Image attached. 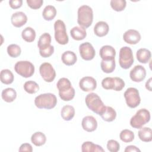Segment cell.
<instances>
[{"label": "cell", "mask_w": 152, "mask_h": 152, "mask_svg": "<svg viewBox=\"0 0 152 152\" xmlns=\"http://www.w3.org/2000/svg\"><path fill=\"white\" fill-rule=\"evenodd\" d=\"M46 141V135L42 132H36L31 137V142L36 146H42Z\"/></svg>", "instance_id": "cell-29"}, {"label": "cell", "mask_w": 152, "mask_h": 152, "mask_svg": "<svg viewBox=\"0 0 152 152\" xmlns=\"http://www.w3.org/2000/svg\"><path fill=\"white\" fill-rule=\"evenodd\" d=\"M56 87L59 90V96L64 101L71 100L75 96V90L72 87L70 81L66 78H60Z\"/></svg>", "instance_id": "cell-1"}, {"label": "cell", "mask_w": 152, "mask_h": 152, "mask_svg": "<svg viewBox=\"0 0 152 152\" xmlns=\"http://www.w3.org/2000/svg\"><path fill=\"white\" fill-rule=\"evenodd\" d=\"M85 102L89 109L99 115L104 112L106 107L100 97L94 93L88 94L85 98Z\"/></svg>", "instance_id": "cell-3"}, {"label": "cell", "mask_w": 152, "mask_h": 152, "mask_svg": "<svg viewBox=\"0 0 152 152\" xmlns=\"http://www.w3.org/2000/svg\"><path fill=\"white\" fill-rule=\"evenodd\" d=\"M107 148L110 152H117L120 149L119 143L114 140H110L107 143Z\"/></svg>", "instance_id": "cell-38"}, {"label": "cell", "mask_w": 152, "mask_h": 152, "mask_svg": "<svg viewBox=\"0 0 152 152\" xmlns=\"http://www.w3.org/2000/svg\"><path fill=\"white\" fill-rule=\"evenodd\" d=\"M81 125L84 130L87 132H93L97 127V122L93 116H86L83 118Z\"/></svg>", "instance_id": "cell-17"}, {"label": "cell", "mask_w": 152, "mask_h": 152, "mask_svg": "<svg viewBox=\"0 0 152 152\" xmlns=\"http://www.w3.org/2000/svg\"><path fill=\"white\" fill-rule=\"evenodd\" d=\"M11 21L14 27H21L27 23V17L23 12L17 11L12 15Z\"/></svg>", "instance_id": "cell-18"}, {"label": "cell", "mask_w": 152, "mask_h": 152, "mask_svg": "<svg viewBox=\"0 0 152 152\" xmlns=\"http://www.w3.org/2000/svg\"><path fill=\"white\" fill-rule=\"evenodd\" d=\"M2 99L6 102H12L17 97L16 91L12 88H7L2 90L1 93Z\"/></svg>", "instance_id": "cell-26"}, {"label": "cell", "mask_w": 152, "mask_h": 152, "mask_svg": "<svg viewBox=\"0 0 152 152\" xmlns=\"http://www.w3.org/2000/svg\"><path fill=\"white\" fill-rule=\"evenodd\" d=\"M120 66L125 69L129 68L134 63V56L132 49L128 46L121 48L119 55Z\"/></svg>", "instance_id": "cell-7"}, {"label": "cell", "mask_w": 152, "mask_h": 152, "mask_svg": "<svg viewBox=\"0 0 152 152\" xmlns=\"http://www.w3.org/2000/svg\"><path fill=\"white\" fill-rule=\"evenodd\" d=\"M56 15V10L55 7L52 5H47L44 8L42 12V16L46 21H50L53 20Z\"/></svg>", "instance_id": "cell-31"}, {"label": "cell", "mask_w": 152, "mask_h": 152, "mask_svg": "<svg viewBox=\"0 0 152 152\" xmlns=\"http://www.w3.org/2000/svg\"><path fill=\"white\" fill-rule=\"evenodd\" d=\"M124 40L130 45H135L141 40V34L136 30L129 29L126 31L123 35Z\"/></svg>", "instance_id": "cell-16"}, {"label": "cell", "mask_w": 152, "mask_h": 152, "mask_svg": "<svg viewBox=\"0 0 152 152\" xmlns=\"http://www.w3.org/2000/svg\"><path fill=\"white\" fill-rule=\"evenodd\" d=\"M119 138L124 142H130L134 139V134L132 131L125 129L121 132Z\"/></svg>", "instance_id": "cell-35"}, {"label": "cell", "mask_w": 152, "mask_h": 152, "mask_svg": "<svg viewBox=\"0 0 152 152\" xmlns=\"http://www.w3.org/2000/svg\"><path fill=\"white\" fill-rule=\"evenodd\" d=\"M151 80L152 78H150L145 83V88L150 91H151Z\"/></svg>", "instance_id": "cell-43"}, {"label": "cell", "mask_w": 152, "mask_h": 152, "mask_svg": "<svg viewBox=\"0 0 152 152\" xmlns=\"http://www.w3.org/2000/svg\"><path fill=\"white\" fill-rule=\"evenodd\" d=\"M57 103V99L54 94L48 93L41 94L34 99V104L39 109H51L55 107Z\"/></svg>", "instance_id": "cell-4"}, {"label": "cell", "mask_w": 152, "mask_h": 152, "mask_svg": "<svg viewBox=\"0 0 152 152\" xmlns=\"http://www.w3.org/2000/svg\"><path fill=\"white\" fill-rule=\"evenodd\" d=\"M35 30L30 27H26L21 33L22 38L27 42H32L36 38Z\"/></svg>", "instance_id": "cell-32"}, {"label": "cell", "mask_w": 152, "mask_h": 152, "mask_svg": "<svg viewBox=\"0 0 152 152\" xmlns=\"http://www.w3.org/2000/svg\"><path fill=\"white\" fill-rule=\"evenodd\" d=\"M93 20L92 8L87 5H83L78 9V24L85 28L89 27Z\"/></svg>", "instance_id": "cell-2"}, {"label": "cell", "mask_w": 152, "mask_h": 152, "mask_svg": "<svg viewBox=\"0 0 152 152\" xmlns=\"http://www.w3.org/2000/svg\"><path fill=\"white\" fill-rule=\"evenodd\" d=\"M102 118L106 122H112L116 117V112L114 109L110 106H106L104 112L100 115Z\"/></svg>", "instance_id": "cell-28"}, {"label": "cell", "mask_w": 152, "mask_h": 152, "mask_svg": "<svg viewBox=\"0 0 152 152\" xmlns=\"http://www.w3.org/2000/svg\"><path fill=\"white\" fill-rule=\"evenodd\" d=\"M102 86L106 90L121 91L125 87V82L119 77H106L103 79Z\"/></svg>", "instance_id": "cell-11"}, {"label": "cell", "mask_w": 152, "mask_h": 152, "mask_svg": "<svg viewBox=\"0 0 152 152\" xmlns=\"http://www.w3.org/2000/svg\"><path fill=\"white\" fill-rule=\"evenodd\" d=\"M0 78L3 84H10L14 81V75L10 69H2L0 73Z\"/></svg>", "instance_id": "cell-33"}, {"label": "cell", "mask_w": 152, "mask_h": 152, "mask_svg": "<svg viewBox=\"0 0 152 152\" xmlns=\"http://www.w3.org/2000/svg\"><path fill=\"white\" fill-rule=\"evenodd\" d=\"M19 151H28L31 152L33 151V148L31 144L28 143H24L21 145L18 150Z\"/></svg>", "instance_id": "cell-41"}, {"label": "cell", "mask_w": 152, "mask_h": 152, "mask_svg": "<svg viewBox=\"0 0 152 152\" xmlns=\"http://www.w3.org/2000/svg\"><path fill=\"white\" fill-rule=\"evenodd\" d=\"M150 120V113L146 109L138 110L130 120L131 126L136 129L141 128Z\"/></svg>", "instance_id": "cell-6"}, {"label": "cell", "mask_w": 152, "mask_h": 152, "mask_svg": "<svg viewBox=\"0 0 152 152\" xmlns=\"http://www.w3.org/2000/svg\"><path fill=\"white\" fill-rule=\"evenodd\" d=\"M26 2L28 6L34 10L40 8L43 4V0H27Z\"/></svg>", "instance_id": "cell-39"}, {"label": "cell", "mask_w": 152, "mask_h": 152, "mask_svg": "<svg viewBox=\"0 0 152 152\" xmlns=\"http://www.w3.org/2000/svg\"><path fill=\"white\" fill-rule=\"evenodd\" d=\"M109 27L106 22L100 21L97 22L94 27V33L98 37H103L109 32Z\"/></svg>", "instance_id": "cell-20"}, {"label": "cell", "mask_w": 152, "mask_h": 152, "mask_svg": "<svg viewBox=\"0 0 152 152\" xmlns=\"http://www.w3.org/2000/svg\"><path fill=\"white\" fill-rule=\"evenodd\" d=\"M39 72L43 79L48 83L53 81L56 77L55 69L52 65L48 62H44L40 65Z\"/></svg>", "instance_id": "cell-12"}, {"label": "cell", "mask_w": 152, "mask_h": 152, "mask_svg": "<svg viewBox=\"0 0 152 152\" xmlns=\"http://www.w3.org/2000/svg\"><path fill=\"white\" fill-rule=\"evenodd\" d=\"M7 53L12 58H17L21 54L20 47L16 44H11L7 47Z\"/></svg>", "instance_id": "cell-36"}, {"label": "cell", "mask_w": 152, "mask_h": 152, "mask_svg": "<svg viewBox=\"0 0 152 152\" xmlns=\"http://www.w3.org/2000/svg\"><path fill=\"white\" fill-rule=\"evenodd\" d=\"M61 59L65 65L71 66L75 64L77 60V58L74 52L72 51L68 50L62 53Z\"/></svg>", "instance_id": "cell-22"}, {"label": "cell", "mask_w": 152, "mask_h": 152, "mask_svg": "<svg viewBox=\"0 0 152 152\" xmlns=\"http://www.w3.org/2000/svg\"><path fill=\"white\" fill-rule=\"evenodd\" d=\"M23 87L24 90L29 94H34L39 90V86L37 83L31 80L26 81Z\"/></svg>", "instance_id": "cell-34"}, {"label": "cell", "mask_w": 152, "mask_h": 152, "mask_svg": "<svg viewBox=\"0 0 152 152\" xmlns=\"http://www.w3.org/2000/svg\"><path fill=\"white\" fill-rule=\"evenodd\" d=\"M15 71L24 78L31 77L34 72V66L33 64L28 61H20L17 62L14 65Z\"/></svg>", "instance_id": "cell-9"}, {"label": "cell", "mask_w": 152, "mask_h": 152, "mask_svg": "<svg viewBox=\"0 0 152 152\" xmlns=\"http://www.w3.org/2000/svg\"><path fill=\"white\" fill-rule=\"evenodd\" d=\"M61 115L62 119L65 121H71L75 115V109L72 106L65 105L61 111Z\"/></svg>", "instance_id": "cell-25"}, {"label": "cell", "mask_w": 152, "mask_h": 152, "mask_svg": "<svg viewBox=\"0 0 152 152\" xmlns=\"http://www.w3.org/2000/svg\"><path fill=\"white\" fill-rule=\"evenodd\" d=\"M79 86L83 91H91L96 88L97 82L92 77H84L80 80L79 82Z\"/></svg>", "instance_id": "cell-15"}, {"label": "cell", "mask_w": 152, "mask_h": 152, "mask_svg": "<svg viewBox=\"0 0 152 152\" xmlns=\"http://www.w3.org/2000/svg\"><path fill=\"white\" fill-rule=\"evenodd\" d=\"M99 55L102 60L115 59L116 50L112 46L104 45L100 48Z\"/></svg>", "instance_id": "cell-19"}, {"label": "cell", "mask_w": 152, "mask_h": 152, "mask_svg": "<svg viewBox=\"0 0 152 152\" xmlns=\"http://www.w3.org/2000/svg\"><path fill=\"white\" fill-rule=\"evenodd\" d=\"M55 39L60 45H66L69 41L64 22L61 20H56L54 23Z\"/></svg>", "instance_id": "cell-8"}, {"label": "cell", "mask_w": 152, "mask_h": 152, "mask_svg": "<svg viewBox=\"0 0 152 152\" xmlns=\"http://www.w3.org/2000/svg\"><path fill=\"white\" fill-rule=\"evenodd\" d=\"M83 152H104V150L99 145L94 144L91 141L84 142L81 145Z\"/></svg>", "instance_id": "cell-23"}, {"label": "cell", "mask_w": 152, "mask_h": 152, "mask_svg": "<svg viewBox=\"0 0 152 152\" xmlns=\"http://www.w3.org/2000/svg\"><path fill=\"white\" fill-rule=\"evenodd\" d=\"M51 36L48 33L42 34L38 40L37 46L39 53L43 58H48L54 52V47L50 45Z\"/></svg>", "instance_id": "cell-5"}, {"label": "cell", "mask_w": 152, "mask_h": 152, "mask_svg": "<svg viewBox=\"0 0 152 152\" xmlns=\"http://www.w3.org/2000/svg\"><path fill=\"white\" fill-rule=\"evenodd\" d=\"M23 4L22 0H10L9 1L10 6L12 9H17L21 7Z\"/></svg>", "instance_id": "cell-40"}, {"label": "cell", "mask_w": 152, "mask_h": 152, "mask_svg": "<svg viewBox=\"0 0 152 152\" xmlns=\"http://www.w3.org/2000/svg\"><path fill=\"white\" fill-rule=\"evenodd\" d=\"M124 151H125V152H130V151H139L140 152V150L136 146L131 145L127 146L125 148Z\"/></svg>", "instance_id": "cell-42"}, {"label": "cell", "mask_w": 152, "mask_h": 152, "mask_svg": "<svg viewBox=\"0 0 152 152\" xmlns=\"http://www.w3.org/2000/svg\"><path fill=\"white\" fill-rule=\"evenodd\" d=\"M139 138L144 142H150L152 140L151 129L148 127L141 128L138 131Z\"/></svg>", "instance_id": "cell-30"}, {"label": "cell", "mask_w": 152, "mask_h": 152, "mask_svg": "<svg viewBox=\"0 0 152 152\" xmlns=\"http://www.w3.org/2000/svg\"><path fill=\"white\" fill-rule=\"evenodd\" d=\"M110 4L113 10L120 12L125 8L126 2L125 0H112Z\"/></svg>", "instance_id": "cell-37"}, {"label": "cell", "mask_w": 152, "mask_h": 152, "mask_svg": "<svg viewBox=\"0 0 152 152\" xmlns=\"http://www.w3.org/2000/svg\"><path fill=\"white\" fill-rule=\"evenodd\" d=\"M100 66L102 70L105 73H112L114 71L116 66L115 59H107V60H102L100 63Z\"/></svg>", "instance_id": "cell-27"}, {"label": "cell", "mask_w": 152, "mask_h": 152, "mask_svg": "<svg viewBox=\"0 0 152 152\" xmlns=\"http://www.w3.org/2000/svg\"><path fill=\"white\" fill-rule=\"evenodd\" d=\"M151 56V52L145 48H141L136 53L137 60L142 64H147L150 59Z\"/></svg>", "instance_id": "cell-24"}, {"label": "cell", "mask_w": 152, "mask_h": 152, "mask_svg": "<svg viewBox=\"0 0 152 152\" xmlns=\"http://www.w3.org/2000/svg\"><path fill=\"white\" fill-rule=\"evenodd\" d=\"M70 34L73 39L81 40L86 37L87 33L85 28L81 26H75L70 30Z\"/></svg>", "instance_id": "cell-21"}, {"label": "cell", "mask_w": 152, "mask_h": 152, "mask_svg": "<svg viewBox=\"0 0 152 152\" xmlns=\"http://www.w3.org/2000/svg\"><path fill=\"white\" fill-rule=\"evenodd\" d=\"M124 95L126 104L128 107L131 108H135L140 104L141 102V98L139 94V91L137 88L129 87L126 89Z\"/></svg>", "instance_id": "cell-10"}, {"label": "cell", "mask_w": 152, "mask_h": 152, "mask_svg": "<svg viewBox=\"0 0 152 152\" xmlns=\"http://www.w3.org/2000/svg\"><path fill=\"white\" fill-rule=\"evenodd\" d=\"M79 52L81 57L86 61H90L95 56V50L89 42H85L79 46Z\"/></svg>", "instance_id": "cell-13"}, {"label": "cell", "mask_w": 152, "mask_h": 152, "mask_svg": "<svg viewBox=\"0 0 152 152\" xmlns=\"http://www.w3.org/2000/svg\"><path fill=\"white\" fill-rule=\"evenodd\" d=\"M146 76V70L141 65H135L129 72V77L132 81L137 83L142 81Z\"/></svg>", "instance_id": "cell-14"}]
</instances>
